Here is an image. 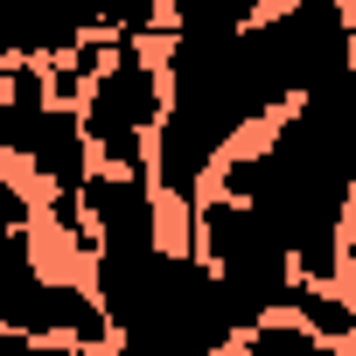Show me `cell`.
<instances>
[{"label": "cell", "instance_id": "obj_11", "mask_svg": "<svg viewBox=\"0 0 356 356\" xmlns=\"http://www.w3.org/2000/svg\"><path fill=\"white\" fill-rule=\"evenodd\" d=\"M266 15V0H168V35H238Z\"/></svg>", "mask_w": 356, "mask_h": 356}, {"label": "cell", "instance_id": "obj_8", "mask_svg": "<svg viewBox=\"0 0 356 356\" xmlns=\"http://www.w3.org/2000/svg\"><path fill=\"white\" fill-rule=\"evenodd\" d=\"M266 140H273L286 161L328 175L335 189H356V63L335 70L328 84H314L307 98H293V105L273 119Z\"/></svg>", "mask_w": 356, "mask_h": 356}, {"label": "cell", "instance_id": "obj_12", "mask_svg": "<svg viewBox=\"0 0 356 356\" xmlns=\"http://www.w3.org/2000/svg\"><path fill=\"white\" fill-rule=\"evenodd\" d=\"M321 342H356V307L328 293V280H293V300H286Z\"/></svg>", "mask_w": 356, "mask_h": 356}, {"label": "cell", "instance_id": "obj_5", "mask_svg": "<svg viewBox=\"0 0 356 356\" xmlns=\"http://www.w3.org/2000/svg\"><path fill=\"white\" fill-rule=\"evenodd\" d=\"M0 147L35 168V182L49 189V217L63 224V238L77 252H91V217H84V182H91V133L84 112H70L63 98H0Z\"/></svg>", "mask_w": 356, "mask_h": 356}, {"label": "cell", "instance_id": "obj_4", "mask_svg": "<svg viewBox=\"0 0 356 356\" xmlns=\"http://www.w3.org/2000/svg\"><path fill=\"white\" fill-rule=\"evenodd\" d=\"M189 245H196V252L217 266L238 335H245V328H259L266 314H286L300 266H293V252L280 245V231H273V224H266V217H259L245 196L217 189V196L196 210V224H189Z\"/></svg>", "mask_w": 356, "mask_h": 356}, {"label": "cell", "instance_id": "obj_10", "mask_svg": "<svg viewBox=\"0 0 356 356\" xmlns=\"http://www.w3.org/2000/svg\"><path fill=\"white\" fill-rule=\"evenodd\" d=\"M154 189H161V182H154L147 168H91V182H84L91 245H140V238H161Z\"/></svg>", "mask_w": 356, "mask_h": 356}, {"label": "cell", "instance_id": "obj_7", "mask_svg": "<svg viewBox=\"0 0 356 356\" xmlns=\"http://www.w3.org/2000/svg\"><path fill=\"white\" fill-rule=\"evenodd\" d=\"M252 29H259V49H266L286 105L356 63V22L342 0H286L280 15H259Z\"/></svg>", "mask_w": 356, "mask_h": 356}, {"label": "cell", "instance_id": "obj_2", "mask_svg": "<svg viewBox=\"0 0 356 356\" xmlns=\"http://www.w3.org/2000/svg\"><path fill=\"white\" fill-rule=\"evenodd\" d=\"M91 293L105 300L126 356H210L238 342L224 280L189 245H91Z\"/></svg>", "mask_w": 356, "mask_h": 356}, {"label": "cell", "instance_id": "obj_14", "mask_svg": "<svg viewBox=\"0 0 356 356\" xmlns=\"http://www.w3.org/2000/svg\"><path fill=\"white\" fill-rule=\"evenodd\" d=\"M342 273H349V286H356V224H349V245H342Z\"/></svg>", "mask_w": 356, "mask_h": 356}, {"label": "cell", "instance_id": "obj_6", "mask_svg": "<svg viewBox=\"0 0 356 356\" xmlns=\"http://www.w3.org/2000/svg\"><path fill=\"white\" fill-rule=\"evenodd\" d=\"M168 112V70L147 56V42L112 35V56L98 63L84 91V133L105 168H147V140Z\"/></svg>", "mask_w": 356, "mask_h": 356}, {"label": "cell", "instance_id": "obj_13", "mask_svg": "<svg viewBox=\"0 0 356 356\" xmlns=\"http://www.w3.org/2000/svg\"><path fill=\"white\" fill-rule=\"evenodd\" d=\"M0 154H8V147H0ZM0 217H29V196L8 182V161H0Z\"/></svg>", "mask_w": 356, "mask_h": 356}, {"label": "cell", "instance_id": "obj_3", "mask_svg": "<svg viewBox=\"0 0 356 356\" xmlns=\"http://www.w3.org/2000/svg\"><path fill=\"white\" fill-rule=\"evenodd\" d=\"M217 189L245 196V203L280 231V245L293 252L300 280H335V273H342V245H349V189H335L328 175L286 161V154L266 140V147H252V154H224Z\"/></svg>", "mask_w": 356, "mask_h": 356}, {"label": "cell", "instance_id": "obj_15", "mask_svg": "<svg viewBox=\"0 0 356 356\" xmlns=\"http://www.w3.org/2000/svg\"><path fill=\"white\" fill-rule=\"evenodd\" d=\"M342 8H349V22H356V0H342Z\"/></svg>", "mask_w": 356, "mask_h": 356}, {"label": "cell", "instance_id": "obj_1", "mask_svg": "<svg viewBox=\"0 0 356 356\" xmlns=\"http://www.w3.org/2000/svg\"><path fill=\"white\" fill-rule=\"evenodd\" d=\"M161 70H168V112L154 126V182L182 210V224H196L203 175L224 168V154L245 126H273L286 112V91L259 49V29L168 35Z\"/></svg>", "mask_w": 356, "mask_h": 356}, {"label": "cell", "instance_id": "obj_9", "mask_svg": "<svg viewBox=\"0 0 356 356\" xmlns=\"http://www.w3.org/2000/svg\"><path fill=\"white\" fill-rule=\"evenodd\" d=\"M49 314H56V280H42V266H35L29 217H0V349L56 342Z\"/></svg>", "mask_w": 356, "mask_h": 356}]
</instances>
